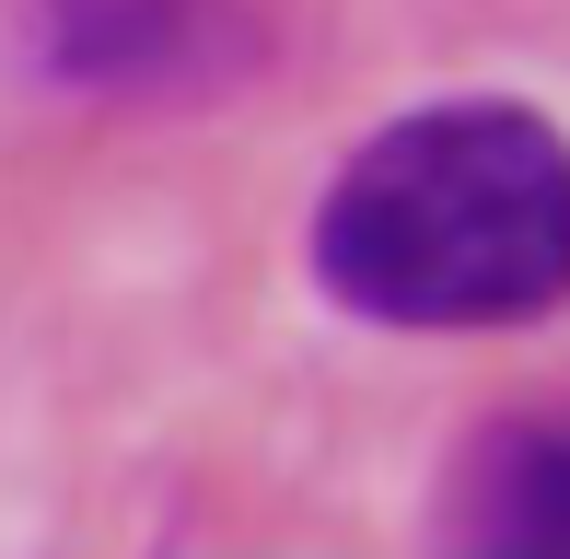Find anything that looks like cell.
Instances as JSON below:
<instances>
[{
  "mask_svg": "<svg viewBox=\"0 0 570 559\" xmlns=\"http://www.w3.org/2000/svg\"><path fill=\"white\" fill-rule=\"evenodd\" d=\"M315 280L361 326L478 339L570 303V140L535 106H420L315 198Z\"/></svg>",
  "mask_w": 570,
  "mask_h": 559,
  "instance_id": "cell-1",
  "label": "cell"
},
{
  "mask_svg": "<svg viewBox=\"0 0 570 559\" xmlns=\"http://www.w3.org/2000/svg\"><path fill=\"white\" fill-rule=\"evenodd\" d=\"M268 47L256 0H23V70L82 106L233 94Z\"/></svg>",
  "mask_w": 570,
  "mask_h": 559,
  "instance_id": "cell-2",
  "label": "cell"
},
{
  "mask_svg": "<svg viewBox=\"0 0 570 559\" xmlns=\"http://www.w3.org/2000/svg\"><path fill=\"white\" fill-rule=\"evenodd\" d=\"M443 513H454L465 548H501V559L570 548V420H501V431H478Z\"/></svg>",
  "mask_w": 570,
  "mask_h": 559,
  "instance_id": "cell-3",
  "label": "cell"
}]
</instances>
